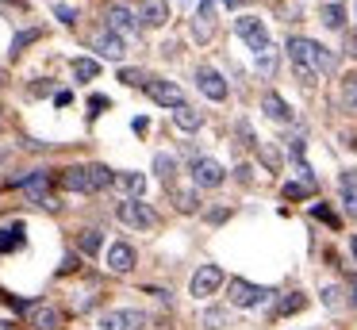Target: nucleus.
<instances>
[{"label":"nucleus","mask_w":357,"mask_h":330,"mask_svg":"<svg viewBox=\"0 0 357 330\" xmlns=\"http://www.w3.org/2000/svg\"><path fill=\"white\" fill-rule=\"evenodd\" d=\"M77 246H81V253H100V246H104V234L100 230H81V238H77Z\"/></svg>","instance_id":"obj_29"},{"label":"nucleus","mask_w":357,"mask_h":330,"mask_svg":"<svg viewBox=\"0 0 357 330\" xmlns=\"http://www.w3.org/2000/svg\"><path fill=\"white\" fill-rule=\"evenodd\" d=\"M257 153H261V161H265V169H269V173H277V169H280V153L273 150L269 142H265V146H261V150H257Z\"/></svg>","instance_id":"obj_36"},{"label":"nucleus","mask_w":357,"mask_h":330,"mask_svg":"<svg viewBox=\"0 0 357 330\" xmlns=\"http://www.w3.org/2000/svg\"><path fill=\"white\" fill-rule=\"evenodd\" d=\"M0 127H4V115H0Z\"/></svg>","instance_id":"obj_48"},{"label":"nucleus","mask_w":357,"mask_h":330,"mask_svg":"<svg viewBox=\"0 0 357 330\" xmlns=\"http://www.w3.org/2000/svg\"><path fill=\"white\" fill-rule=\"evenodd\" d=\"M119 81H123V84H131V89H146V81H150V77L142 73V69H119Z\"/></svg>","instance_id":"obj_33"},{"label":"nucleus","mask_w":357,"mask_h":330,"mask_svg":"<svg viewBox=\"0 0 357 330\" xmlns=\"http://www.w3.org/2000/svg\"><path fill=\"white\" fill-rule=\"evenodd\" d=\"M354 146H357V142H354Z\"/></svg>","instance_id":"obj_49"},{"label":"nucleus","mask_w":357,"mask_h":330,"mask_svg":"<svg viewBox=\"0 0 357 330\" xmlns=\"http://www.w3.org/2000/svg\"><path fill=\"white\" fill-rule=\"evenodd\" d=\"M227 181L223 165L211 158H192V184L196 188H219V184Z\"/></svg>","instance_id":"obj_11"},{"label":"nucleus","mask_w":357,"mask_h":330,"mask_svg":"<svg viewBox=\"0 0 357 330\" xmlns=\"http://www.w3.org/2000/svg\"><path fill=\"white\" fill-rule=\"evenodd\" d=\"M311 215H315L319 223H326V227H331V230H338V227H342V219H338V215L331 211V207H323V204H315V207H311Z\"/></svg>","instance_id":"obj_35"},{"label":"nucleus","mask_w":357,"mask_h":330,"mask_svg":"<svg viewBox=\"0 0 357 330\" xmlns=\"http://www.w3.org/2000/svg\"><path fill=\"white\" fill-rule=\"evenodd\" d=\"M173 123L192 135V130L204 127V112H200V107H192V104H181V107H173Z\"/></svg>","instance_id":"obj_21"},{"label":"nucleus","mask_w":357,"mask_h":330,"mask_svg":"<svg viewBox=\"0 0 357 330\" xmlns=\"http://www.w3.org/2000/svg\"><path fill=\"white\" fill-rule=\"evenodd\" d=\"M39 38H43V31H39V27H31V31H20V35L12 38V54H20V50H24V46L39 43Z\"/></svg>","instance_id":"obj_32"},{"label":"nucleus","mask_w":357,"mask_h":330,"mask_svg":"<svg viewBox=\"0 0 357 330\" xmlns=\"http://www.w3.org/2000/svg\"><path fill=\"white\" fill-rule=\"evenodd\" d=\"M227 215H231V207H215V211H208V223H223Z\"/></svg>","instance_id":"obj_41"},{"label":"nucleus","mask_w":357,"mask_h":330,"mask_svg":"<svg viewBox=\"0 0 357 330\" xmlns=\"http://www.w3.org/2000/svg\"><path fill=\"white\" fill-rule=\"evenodd\" d=\"M234 35H238L254 54L269 50V27H265L261 15H238V20H234Z\"/></svg>","instance_id":"obj_5"},{"label":"nucleus","mask_w":357,"mask_h":330,"mask_svg":"<svg viewBox=\"0 0 357 330\" xmlns=\"http://www.w3.org/2000/svg\"><path fill=\"white\" fill-rule=\"evenodd\" d=\"M96 73H100V66H96L93 58H73V77H77V81H93Z\"/></svg>","instance_id":"obj_30"},{"label":"nucleus","mask_w":357,"mask_h":330,"mask_svg":"<svg viewBox=\"0 0 357 330\" xmlns=\"http://www.w3.org/2000/svg\"><path fill=\"white\" fill-rule=\"evenodd\" d=\"M338 96H342V104H346L349 112H357V73H346V77H342Z\"/></svg>","instance_id":"obj_27"},{"label":"nucleus","mask_w":357,"mask_h":330,"mask_svg":"<svg viewBox=\"0 0 357 330\" xmlns=\"http://www.w3.org/2000/svg\"><path fill=\"white\" fill-rule=\"evenodd\" d=\"M89 107H93V115H100L104 107H108V96H93V100H89Z\"/></svg>","instance_id":"obj_40"},{"label":"nucleus","mask_w":357,"mask_h":330,"mask_svg":"<svg viewBox=\"0 0 357 330\" xmlns=\"http://www.w3.org/2000/svg\"><path fill=\"white\" fill-rule=\"evenodd\" d=\"M338 296H342V292L334 288V284H323V303L331 307V311H334V307H338Z\"/></svg>","instance_id":"obj_39"},{"label":"nucleus","mask_w":357,"mask_h":330,"mask_svg":"<svg viewBox=\"0 0 357 330\" xmlns=\"http://www.w3.org/2000/svg\"><path fill=\"white\" fill-rule=\"evenodd\" d=\"M219 288H223V269L219 265H200L192 273V280H188V296H196V299L215 296Z\"/></svg>","instance_id":"obj_9"},{"label":"nucleus","mask_w":357,"mask_h":330,"mask_svg":"<svg viewBox=\"0 0 357 330\" xmlns=\"http://www.w3.org/2000/svg\"><path fill=\"white\" fill-rule=\"evenodd\" d=\"M27 315H31V327L35 330H58V327H62V311L50 307V303H35Z\"/></svg>","instance_id":"obj_18"},{"label":"nucleus","mask_w":357,"mask_h":330,"mask_svg":"<svg viewBox=\"0 0 357 330\" xmlns=\"http://www.w3.org/2000/svg\"><path fill=\"white\" fill-rule=\"evenodd\" d=\"M116 181V173H112L108 165H100V161H93V165H73L62 173V188L66 192H104L108 184Z\"/></svg>","instance_id":"obj_2"},{"label":"nucleus","mask_w":357,"mask_h":330,"mask_svg":"<svg viewBox=\"0 0 357 330\" xmlns=\"http://www.w3.org/2000/svg\"><path fill=\"white\" fill-rule=\"evenodd\" d=\"M238 4H246V0H227V8H238Z\"/></svg>","instance_id":"obj_46"},{"label":"nucleus","mask_w":357,"mask_h":330,"mask_svg":"<svg viewBox=\"0 0 357 330\" xmlns=\"http://www.w3.org/2000/svg\"><path fill=\"white\" fill-rule=\"evenodd\" d=\"M4 158H8V146H0V165H4Z\"/></svg>","instance_id":"obj_45"},{"label":"nucleus","mask_w":357,"mask_h":330,"mask_svg":"<svg viewBox=\"0 0 357 330\" xmlns=\"http://www.w3.org/2000/svg\"><path fill=\"white\" fill-rule=\"evenodd\" d=\"M139 15L131 12V8H123V4H108L104 8V31H112V35H119V38H135L139 35Z\"/></svg>","instance_id":"obj_7"},{"label":"nucleus","mask_w":357,"mask_h":330,"mask_svg":"<svg viewBox=\"0 0 357 330\" xmlns=\"http://www.w3.org/2000/svg\"><path fill=\"white\" fill-rule=\"evenodd\" d=\"M50 12H54L58 20L66 23V27H73V23H77V8H70V4H54V8H50Z\"/></svg>","instance_id":"obj_37"},{"label":"nucleus","mask_w":357,"mask_h":330,"mask_svg":"<svg viewBox=\"0 0 357 330\" xmlns=\"http://www.w3.org/2000/svg\"><path fill=\"white\" fill-rule=\"evenodd\" d=\"M93 50L100 54V58H108V61H123L127 46H123V38H119V35H112V31H100V35L93 38Z\"/></svg>","instance_id":"obj_16"},{"label":"nucleus","mask_w":357,"mask_h":330,"mask_svg":"<svg viewBox=\"0 0 357 330\" xmlns=\"http://www.w3.org/2000/svg\"><path fill=\"white\" fill-rule=\"evenodd\" d=\"M349 292H354V296H349V299H354V307H357V273L349 276Z\"/></svg>","instance_id":"obj_43"},{"label":"nucleus","mask_w":357,"mask_h":330,"mask_svg":"<svg viewBox=\"0 0 357 330\" xmlns=\"http://www.w3.org/2000/svg\"><path fill=\"white\" fill-rule=\"evenodd\" d=\"M112 184L123 192V200H142V192H146V177L142 173H116Z\"/></svg>","instance_id":"obj_19"},{"label":"nucleus","mask_w":357,"mask_h":330,"mask_svg":"<svg viewBox=\"0 0 357 330\" xmlns=\"http://www.w3.org/2000/svg\"><path fill=\"white\" fill-rule=\"evenodd\" d=\"M234 135H238V146H254V130H250V123H246V119L234 123Z\"/></svg>","instance_id":"obj_38"},{"label":"nucleus","mask_w":357,"mask_h":330,"mask_svg":"<svg viewBox=\"0 0 357 330\" xmlns=\"http://www.w3.org/2000/svg\"><path fill=\"white\" fill-rule=\"evenodd\" d=\"M196 89H200L208 100H215V104H219V100H227V81H223V73L211 69V66L196 69Z\"/></svg>","instance_id":"obj_12"},{"label":"nucleus","mask_w":357,"mask_h":330,"mask_svg":"<svg viewBox=\"0 0 357 330\" xmlns=\"http://www.w3.org/2000/svg\"><path fill=\"white\" fill-rule=\"evenodd\" d=\"M227 292H231L227 299H231L234 307H246V311H250V307H265L273 296H277L273 288H265V284H254V280H246V276H234V280L227 284Z\"/></svg>","instance_id":"obj_3"},{"label":"nucleus","mask_w":357,"mask_h":330,"mask_svg":"<svg viewBox=\"0 0 357 330\" xmlns=\"http://www.w3.org/2000/svg\"><path fill=\"white\" fill-rule=\"evenodd\" d=\"M261 112H265V119L280 123V127H288V123L296 119V112L288 107V100L280 96V92H265V96H261Z\"/></svg>","instance_id":"obj_14"},{"label":"nucleus","mask_w":357,"mask_h":330,"mask_svg":"<svg viewBox=\"0 0 357 330\" xmlns=\"http://www.w3.org/2000/svg\"><path fill=\"white\" fill-rule=\"evenodd\" d=\"M326 46L315 43V38H303V35H292L288 38V61H292V73L300 77L307 89H315V81L323 73H319V58H323Z\"/></svg>","instance_id":"obj_1"},{"label":"nucleus","mask_w":357,"mask_h":330,"mask_svg":"<svg viewBox=\"0 0 357 330\" xmlns=\"http://www.w3.org/2000/svg\"><path fill=\"white\" fill-rule=\"evenodd\" d=\"M338 192H342V204H346V211L357 215V169H342Z\"/></svg>","instance_id":"obj_20"},{"label":"nucleus","mask_w":357,"mask_h":330,"mask_svg":"<svg viewBox=\"0 0 357 330\" xmlns=\"http://www.w3.org/2000/svg\"><path fill=\"white\" fill-rule=\"evenodd\" d=\"M234 173H238V181H242V184H250V181H254V177H250V165H238Z\"/></svg>","instance_id":"obj_42"},{"label":"nucleus","mask_w":357,"mask_h":330,"mask_svg":"<svg viewBox=\"0 0 357 330\" xmlns=\"http://www.w3.org/2000/svg\"><path fill=\"white\" fill-rule=\"evenodd\" d=\"M346 54H354V58H357V31L349 35V50H346Z\"/></svg>","instance_id":"obj_44"},{"label":"nucleus","mask_w":357,"mask_h":330,"mask_svg":"<svg viewBox=\"0 0 357 330\" xmlns=\"http://www.w3.org/2000/svg\"><path fill=\"white\" fill-rule=\"evenodd\" d=\"M154 173L162 177L165 184H169L173 177H177V158H173V153H165V150H162V153H154Z\"/></svg>","instance_id":"obj_26"},{"label":"nucleus","mask_w":357,"mask_h":330,"mask_svg":"<svg viewBox=\"0 0 357 330\" xmlns=\"http://www.w3.org/2000/svg\"><path fill=\"white\" fill-rule=\"evenodd\" d=\"M323 23H326L331 31H346V8H342V0L323 4Z\"/></svg>","instance_id":"obj_25"},{"label":"nucleus","mask_w":357,"mask_h":330,"mask_svg":"<svg viewBox=\"0 0 357 330\" xmlns=\"http://www.w3.org/2000/svg\"><path fill=\"white\" fill-rule=\"evenodd\" d=\"M24 246V223H12V227H0V253H12Z\"/></svg>","instance_id":"obj_23"},{"label":"nucleus","mask_w":357,"mask_h":330,"mask_svg":"<svg viewBox=\"0 0 357 330\" xmlns=\"http://www.w3.org/2000/svg\"><path fill=\"white\" fill-rule=\"evenodd\" d=\"M354 257H357V238H354Z\"/></svg>","instance_id":"obj_47"},{"label":"nucleus","mask_w":357,"mask_h":330,"mask_svg":"<svg viewBox=\"0 0 357 330\" xmlns=\"http://www.w3.org/2000/svg\"><path fill=\"white\" fill-rule=\"evenodd\" d=\"M173 200H177V207H181V211H196V204H200L192 188H177V192H173Z\"/></svg>","instance_id":"obj_34"},{"label":"nucleus","mask_w":357,"mask_h":330,"mask_svg":"<svg viewBox=\"0 0 357 330\" xmlns=\"http://www.w3.org/2000/svg\"><path fill=\"white\" fill-rule=\"evenodd\" d=\"M303 307H307V296H303V292L296 288V292H288V296H280V299H277L273 315H277V319H284V315H296V311H303Z\"/></svg>","instance_id":"obj_22"},{"label":"nucleus","mask_w":357,"mask_h":330,"mask_svg":"<svg viewBox=\"0 0 357 330\" xmlns=\"http://www.w3.org/2000/svg\"><path fill=\"white\" fill-rule=\"evenodd\" d=\"M254 66H257V73H261V77H273V69H277V50H273V46H269V50H261L254 58Z\"/></svg>","instance_id":"obj_31"},{"label":"nucleus","mask_w":357,"mask_h":330,"mask_svg":"<svg viewBox=\"0 0 357 330\" xmlns=\"http://www.w3.org/2000/svg\"><path fill=\"white\" fill-rule=\"evenodd\" d=\"M119 223L131 230H154L158 227V211L150 204H142V200H123V204L116 207Z\"/></svg>","instance_id":"obj_4"},{"label":"nucleus","mask_w":357,"mask_h":330,"mask_svg":"<svg viewBox=\"0 0 357 330\" xmlns=\"http://www.w3.org/2000/svg\"><path fill=\"white\" fill-rule=\"evenodd\" d=\"M315 196V181H288L284 184V200H307Z\"/></svg>","instance_id":"obj_28"},{"label":"nucleus","mask_w":357,"mask_h":330,"mask_svg":"<svg viewBox=\"0 0 357 330\" xmlns=\"http://www.w3.org/2000/svg\"><path fill=\"white\" fill-rule=\"evenodd\" d=\"M96 327L100 330H146V315L139 307H116V311H104Z\"/></svg>","instance_id":"obj_8"},{"label":"nucleus","mask_w":357,"mask_h":330,"mask_svg":"<svg viewBox=\"0 0 357 330\" xmlns=\"http://www.w3.org/2000/svg\"><path fill=\"white\" fill-rule=\"evenodd\" d=\"M20 192H24L31 204H39V207H54V200H50V173L47 169H31L27 177H20V181H12Z\"/></svg>","instance_id":"obj_6"},{"label":"nucleus","mask_w":357,"mask_h":330,"mask_svg":"<svg viewBox=\"0 0 357 330\" xmlns=\"http://www.w3.org/2000/svg\"><path fill=\"white\" fill-rule=\"evenodd\" d=\"M139 23H146V27H165V23H169V4H165V0H139Z\"/></svg>","instance_id":"obj_15"},{"label":"nucleus","mask_w":357,"mask_h":330,"mask_svg":"<svg viewBox=\"0 0 357 330\" xmlns=\"http://www.w3.org/2000/svg\"><path fill=\"white\" fill-rule=\"evenodd\" d=\"M200 327L204 330H227L231 327V311H227V307H208V311L200 315Z\"/></svg>","instance_id":"obj_24"},{"label":"nucleus","mask_w":357,"mask_h":330,"mask_svg":"<svg viewBox=\"0 0 357 330\" xmlns=\"http://www.w3.org/2000/svg\"><path fill=\"white\" fill-rule=\"evenodd\" d=\"M146 96L154 100V104H162V107H181L185 104V92H181V84H173V81H165V77H150L146 81Z\"/></svg>","instance_id":"obj_10"},{"label":"nucleus","mask_w":357,"mask_h":330,"mask_svg":"<svg viewBox=\"0 0 357 330\" xmlns=\"http://www.w3.org/2000/svg\"><path fill=\"white\" fill-rule=\"evenodd\" d=\"M192 35L200 38V43H208V38L215 35V0H200V12H196Z\"/></svg>","instance_id":"obj_17"},{"label":"nucleus","mask_w":357,"mask_h":330,"mask_svg":"<svg viewBox=\"0 0 357 330\" xmlns=\"http://www.w3.org/2000/svg\"><path fill=\"white\" fill-rule=\"evenodd\" d=\"M135 261H139V253H135V246H127V242H112L108 253H104V265H108L112 273H131Z\"/></svg>","instance_id":"obj_13"}]
</instances>
